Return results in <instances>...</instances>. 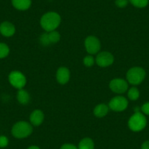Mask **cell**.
<instances>
[{"label": "cell", "instance_id": "obj_1", "mask_svg": "<svg viewBox=\"0 0 149 149\" xmlns=\"http://www.w3.org/2000/svg\"><path fill=\"white\" fill-rule=\"evenodd\" d=\"M61 16L56 12H48L44 14L40 19V25L44 30L48 31H54L61 24Z\"/></svg>", "mask_w": 149, "mask_h": 149}, {"label": "cell", "instance_id": "obj_2", "mask_svg": "<svg viewBox=\"0 0 149 149\" xmlns=\"http://www.w3.org/2000/svg\"><path fill=\"white\" fill-rule=\"evenodd\" d=\"M33 127L31 124L24 121L15 123L12 127V134L18 139H23L29 137L32 133Z\"/></svg>", "mask_w": 149, "mask_h": 149}, {"label": "cell", "instance_id": "obj_3", "mask_svg": "<svg viewBox=\"0 0 149 149\" xmlns=\"http://www.w3.org/2000/svg\"><path fill=\"white\" fill-rule=\"evenodd\" d=\"M147 124V120L144 114L140 111L135 112L130 118L128 121V127L132 131L140 132L144 130Z\"/></svg>", "mask_w": 149, "mask_h": 149}, {"label": "cell", "instance_id": "obj_4", "mask_svg": "<svg viewBox=\"0 0 149 149\" xmlns=\"http://www.w3.org/2000/svg\"><path fill=\"white\" fill-rule=\"evenodd\" d=\"M145 78L146 71L140 67H132L127 72V80L132 85H139L144 81Z\"/></svg>", "mask_w": 149, "mask_h": 149}, {"label": "cell", "instance_id": "obj_5", "mask_svg": "<svg viewBox=\"0 0 149 149\" xmlns=\"http://www.w3.org/2000/svg\"><path fill=\"white\" fill-rule=\"evenodd\" d=\"M9 82L14 88L18 90L24 88L26 84V78L25 75L20 71H13L8 76Z\"/></svg>", "mask_w": 149, "mask_h": 149}, {"label": "cell", "instance_id": "obj_6", "mask_svg": "<svg viewBox=\"0 0 149 149\" xmlns=\"http://www.w3.org/2000/svg\"><path fill=\"white\" fill-rule=\"evenodd\" d=\"M84 45L87 52L89 54H96L101 48V43L100 40L95 36H88L86 38Z\"/></svg>", "mask_w": 149, "mask_h": 149}, {"label": "cell", "instance_id": "obj_7", "mask_svg": "<svg viewBox=\"0 0 149 149\" xmlns=\"http://www.w3.org/2000/svg\"><path fill=\"white\" fill-rule=\"evenodd\" d=\"M109 108L116 112L124 111L128 107V101L122 96L113 97L109 102Z\"/></svg>", "mask_w": 149, "mask_h": 149}, {"label": "cell", "instance_id": "obj_8", "mask_svg": "<svg viewBox=\"0 0 149 149\" xmlns=\"http://www.w3.org/2000/svg\"><path fill=\"white\" fill-rule=\"evenodd\" d=\"M110 90L116 94H124L128 89V83L121 78H114L109 84Z\"/></svg>", "mask_w": 149, "mask_h": 149}, {"label": "cell", "instance_id": "obj_9", "mask_svg": "<svg viewBox=\"0 0 149 149\" xmlns=\"http://www.w3.org/2000/svg\"><path fill=\"white\" fill-rule=\"evenodd\" d=\"M114 61V56L112 54L107 51H102L99 53L95 59V62L101 67H107L113 64Z\"/></svg>", "mask_w": 149, "mask_h": 149}, {"label": "cell", "instance_id": "obj_10", "mask_svg": "<svg viewBox=\"0 0 149 149\" xmlns=\"http://www.w3.org/2000/svg\"><path fill=\"white\" fill-rule=\"evenodd\" d=\"M56 80L60 84H67L70 79V71L67 67H61L56 72Z\"/></svg>", "mask_w": 149, "mask_h": 149}, {"label": "cell", "instance_id": "obj_11", "mask_svg": "<svg viewBox=\"0 0 149 149\" xmlns=\"http://www.w3.org/2000/svg\"><path fill=\"white\" fill-rule=\"evenodd\" d=\"M0 33L4 37H12L15 33V27L9 21H4L0 24Z\"/></svg>", "mask_w": 149, "mask_h": 149}, {"label": "cell", "instance_id": "obj_12", "mask_svg": "<svg viewBox=\"0 0 149 149\" xmlns=\"http://www.w3.org/2000/svg\"><path fill=\"white\" fill-rule=\"evenodd\" d=\"M44 118H45V115H44L43 112L37 109L31 113L29 119L31 125L37 127V126H40L42 124Z\"/></svg>", "mask_w": 149, "mask_h": 149}, {"label": "cell", "instance_id": "obj_13", "mask_svg": "<svg viewBox=\"0 0 149 149\" xmlns=\"http://www.w3.org/2000/svg\"><path fill=\"white\" fill-rule=\"evenodd\" d=\"M12 5L18 10H26L31 7V0H12Z\"/></svg>", "mask_w": 149, "mask_h": 149}, {"label": "cell", "instance_id": "obj_14", "mask_svg": "<svg viewBox=\"0 0 149 149\" xmlns=\"http://www.w3.org/2000/svg\"><path fill=\"white\" fill-rule=\"evenodd\" d=\"M109 111V106L104 103L99 104L94 107V114L97 118H102L107 114Z\"/></svg>", "mask_w": 149, "mask_h": 149}, {"label": "cell", "instance_id": "obj_15", "mask_svg": "<svg viewBox=\"0 0 149 149\" xmlns=\"http://www.w3.org/2000/svg\"><path fill=\"white\" fill-rule=\"evenodd\" d=\"M17 100L22 104H28L30 101V94L26 90L21 88L17 93Z\"/></svg>", "mask_w": 149, "mask_h": 149}, {"label": "cell", "instance_id": "obj_16", "mask_svg": "<svg viewBox=\"0 0 149 149\" xmlns=\"http://www.w3.org/2000/svg\"><path fill=\"white\" fill-rule=\"evenodd\" d=\"M78 149H94V143L90 137H85L80 141Z\"/></svg>", "mask_w": 149, "mask_h": 149}, {"label": "cell", "instance_id": "obj_17", "mask_svg": "<svg viewBox=\"0 0 149 149\" xmlns=\"http://www.w3.org/2000/svg\"><path fill=\"white\" fill-rule=\"evenodd\" d=\"M48 34V40H49L50 44H54L58 42V41L61 39V35H60L59 33L57 31L54 30V31H48L47 32Z\"/></svg>", "mask_w": 149, "mask_h": 149}, {"label": "cell", "instance_id": "obj_18", "mask_svg": "<svg viewBox=\"0 0 149 149\" xmlns=\"http://www.w3.org/2000/svg\"><path fill=\"white\" fill-rule=\"evenodd\" d=\"M127 95H128L129 99L130 100H132V101H135L140 97V91L138 90V88H136V87H132L130 89L128 90V93H127Z\"/></svg>", "mask_w": 149, "mask_h": 149}, {"label": "cell", "instance_id": "obj_19", "mask_svg": "<svg viewBox=\"0 0 149 149\" xmlns=\"http://www.w3.org/2000/svg\"><path fill=\"white\" fill-rule=\"evenodd\" d=\"M129 2L137 8H144L148 5V0H129Z\"/></svg>", "mask_w": 149, "mask_h": 149}, {"label": "cell", "instance_id": "obj_20", "mask_svg": "<svg viewBox=\"0 0 149 149\" xmlns=\"http://www.w3.org/2000/svg\"><path fill=\"white\" fill-rule=\"evenodd\" d=\"M10 48L7 44L0 42V58H4L9 55Z\"/></svg>", "mask_w": 149, "mask_h": 149}, {"label": "cell", "instance_id": "obj_21", "mask_svg": "<svg viewBox=\"0 0 149 149\" xmlns=\"http://www.w3.org/2000/svg\"><path fill=\"white\" fill-rule=\"evenodd\" d=\"M94 62H95V60L93 58L92 56H86L84 57V64L86 67H92L94 64Z\"/></svg>", "mask_w": 149, "mask_h": 149}, {"label": "cell", "instance_id": "obj_22", "mask_svg": "<svg viewBox=\"0 0 149 149\" xmlns=\"http://www.w3.org/2000/svg\"><path fill=\"white\" fill-rule=\"evenodd\" d=\"M9 140L5 135L0 136V148H5L8 146Z\"/></svg>", "mask_w": 149, "mask_h": 149}, {"label": "cell", "instance_id": "obj_23", "mask_svg": "<svg viewBox=\"0 0 149 149\" xmlns=\"http://www.w3.org/2000/svg\"><path fill=\"white\" fill-rule=\"evenodd\" d=\"M129 3V0H116L115 4L118 8H124L127 6Z\"/></svg>", "mask_w": 149, "mask_h": 149}, {"label": "cell", "instance_id": "obj_24", "mask_svg": "<svg viewBox=\"0 0 149 149\" xmlns=\"http://www.w3.org/2000/svg\"><path fill=\"white\" fill-rule=\"evenodd\" d=\"M141 111L145 115H149V102L144 103L141 107Z\"/></svg>", "mask_w": 149, "mask_h": 149}, {"label": "cell", "instance_id": "obj_25", "mask_svg": "<svg viewBox=\"0 0 149 149\" xmlns=\"http://www.w3.org/2000/svg\"><path fill=\"white\" fill-rule=\"evenodd\" d=\"M60 149H78V148L71 143H65L61 146Z\"/></svg>", "mask_w": 149, "mask_h": 149}, {"label": "cell", "instance_id": "obj_26", "mask_svg": "<svg viewBox=\"0 0 149 149\" xmlns=\"http://www.w3.org/2000/svg\"><path fill=\"white\" fill-rule=\"evenodd\" d=\"M141 149H149V140H146L142 144Z\"/></svg>", "mask_w": 149, "mask_h": 149}, {"label": "cell", "instance_id": "obj_27", "mask_svg": "<svg viewBox=\"0 0 149 149\" xmlns=\"http://www.w3.org/2000/svg\"><path fill=\"white\" fill-rule=\"evenodd\" d=\"M27 149H40V148L37 146H30V147H29Z\"/></svg>", "mask_w": 149, "mask_h": 149}]
</instances>
